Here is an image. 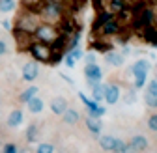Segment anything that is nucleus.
I'll return each instance as SVG.
<instances>
[{
	"mask_svg": "<svg viewBox=\"0 0 157 153\" xmlns=\"http://www.w3.org/2000/svg\"><path fill=\"white\" fill-rule=\"evenodd\" d=\"M34 34H36L37 39L43 41V43H51V41L56 39V30L51 24H37L36 30H34Z\"/></svg>",
	"mask_w": 157,
	"mask_h": 153,
	"instance_id": "obj_1",
	"label": "nucleus"
},
{
	"mask_svg": "<svg viewBox=\"0 0 157 153\" xmlns=\"http://www.w3.org/2000/svg\"><path fill=\"white\" fill-rule=\"evenodd\" d=\"M84 75H86V79H88V84H90V86H94L95 82H99V80H101V76H103L101 67L97 65V64H86V67H84Z\"/></svg>",
	"mask_w": 157,
	"mask_h": 153,
	"instance_id": "obj_2",
	"label": "nucleus"
},
{
	"mask_svg": "<svg viewBox=\"0 0 157 153\" xmlns=\"http://www.w3.org/2000/svg\"><path fill=\"white\" fill-rule=\"evenodd\" d=\"M17 26L21 28V32L30 34V32H34V30H36L37 21H36V17H34V15H21V17L17 19Z\"/></svg>",
	"mask_w": 157,
	"mask_h": 153,
	"instance_id": "obj_3",
	"label": "nucleus"
},
{
	"mask_svg": "<svg viewBox=\"0 0 157 153\" xmlns=\"http://www.w3.org/2000/svg\"><path fill=\"white\" fill-rule=\"evenodd\" d=\"M62 15V6L54 2V0H49V2L43 6V17L45 19H58Z\"/></svg>",
	"mask_w": 157,
	"mask_h": 153,
	"instance_id": "obj_4",
	"label": "nucleus"
},
{
	"mask_svg": "<svg viewBox=\"0 0 157 153\" xmlns=\"http://www.w3.org/2000/svg\"><path fill=\"white\" fill-rule=\"evenodd\" d=\"M103 99H105L109 105H114L118 99H120V88H118L116 84L103 86Z\"/></svg>",
	"mask_w": 157,
	"mask_h": 153,
	"instance_id": "obj_5",
	"label": "nucleus"
},
{
	"mask_svg": "<svg viewBox=\"0 0 157 153\" xmlns=\"http://www.w3.org/2000/svg\"><path fill=\"white\" fill-rule=\"evenodd\" d=\"M30 52L36 56V60H39V62H47L49 56H51V49H49L47 45H43V43H36V45H32Z\"/></svg>",
	"mask_w": 157,
	"mask_h": 153,
	"instance_id": "obj_6",
	"label": "nucleus"
},
{
	"mask_svg": "<svg viewBox=\"0 0 157 153\" xmlns=\"http://www.w3.org/2000/svg\"><path fill=\"white\" fill-rule=\"evenodd\" d=\"M37 75H39V67H37L36 62H26V64L23 65V79H25L26 82L36 80Z\"/></svg>",
	"mask_w": 157,
	"mask_h": 153,
	"instance_id": "obj_7",
	"label": "nucleus"
},
{
	"mask_svg": "<svg viewBox=\"0 0 157 153\" xmlns=\"http://www.w3.org/2000/svg\"><path fill=\"white\" fill-rule=\"evenodd\" d=\"M66 108H67V101H66L64 97H54V99L51 101V110H52V114L62 116V114L66 112Z\"/></svg>",
	"mask_w": 157,
	"mask_h": 153,
	"instance_id": "obj_8",
	"label": "nucleus"
},
{
	"mask_svg": "<svg viewBox=\"0 0 157 153\" xmlns=\"http://www.w3.org/2000/svg\"><path fill=\"white\" fill-rule=\"evenodd\" d=\"M105 62L114 65V67H120V65H124V54L116 52V50H110V52L105 54Z\"/></svg>",
	"mask_w": 157,
	"mask_h": 153,
	"instance_id": "obj_9",
	"label": "nucleus"
},
{
	"mask_svg": "<svg viewBox=\"0 0 157 153\" xmlns=\"http://www.w3.org/2000/svg\"><path fill=\"white\" fill-rule=\"evenodd\" d=\"M133 147H135V151L136 153H140V151H144L146 147H148V138L146 136H142V135H136V136H133L131 138V142H129Z\"/></svg>",
	"mask_w": 157,
	"mask_h": 153,
	"instance_id": "obj_10",
	"label": "nucleus"
},
{
	"mask_svg": "<svg viewBox=\"0 0 157 153\" xmlns=\"http://www.w3.org/2000/svg\"><path fill=\"white\" fill-rule=\"evenodd\" d=\"M25 116H23V110H11L10 116H8V125L10 127H19L23 123Z\"/></svg>",
	"mask_w": 157,
	"mask_h": 153,
	"instance_id": "obj_11",
	"label": "nucleus"
},
{
	"mask_svg": "<svg viewBox=\"0 0 157 153\" xmlns=\"http://www.w3.org/2000/svg\"><path fill=\"white\" fill-rule=\"evenodd\" d=\"M62 116H64V121L67 125H75L78 120H81V114H78L77 110H73V108H66V112L62 114Z\"/></svg>",
	"mask_w": 157,
	"mask_h": 153,
	"instance_id": "obj_12",
	"label": "nucleus"
},
{
	"mask_svg": "<svg viewBox=\"0 0 157 153\" xmlns=\"http://www.w3.org/2000/svg\"><path fill=\"white\" fill-rule=\"evenodd\" d=\"M26 105H28V110H30L32 114H39V112L43 110V101L39 99L37 95H34L30 101H26Z\"/></svg>",
	"mask_w": 157,
	"mask_h": 153,
	"instance_id": "obj_13",
	"label": "nucleus"
},
{
	"mask_svg": "<svg viewBox=\"0 0 157 153\" xmlns=\"http://www.w3.org/2000/svg\"><path fill=\"white\" fill-rule=\"evenodd\" d=\"M116 140L118 138H114V136H101L99 138V146L105 149V151H114V146H116Z\"/></svg>",
	"mask_w": 157,
	"mask_h": 153,
	"instance_id": "obj_14",
	"label": "nucleus"
},
{
	"mask_svg": "<svg viewBox=\"0 0 157 153\" xmlns=\"http://www.w3.org/2000/svg\"><path fill=\"white\" fill-rule=\"evenodd\" d=\"M86 127L90 129V132H94V135H99L101 132V121L97 118H86Z\"/></svg>",
	"mask_w": 157,
	"mask_h": 153,
	"instance_id": "obj_15",
	"label": "nucleus"
},
{
	"mask_svg": "<svg viewBox=\"0 0 157 153\" xmlns=\"http://www.w3.org/2000/svg\"><path fill=\"white\" fill-rule=\"evenodd\" d=\"M34 95H37V88L36 86H30V88H26L21 95H19V101L21 103H26V101H30Z\"/></svg>",
	"mask_w": 157,
	"mask_h": 153,
	"instance_id": "obj_16",
	"label": "nucleus"
},
{
	"mask_svg": "<svg viewBox=\"0 0 157 153\" xmlns=\"http://www.w3.org/2000/svg\"><path fill=\"white\" fill-rule=\"evenodd\" d=\"M148 69H150V64H148V60H139L135 65H133V75H139V73H148Z\"/></svg>",
	"mask_w": 157,
	"mask_h": 153,
	"instance_id": "obj_17",
	"label": "nucleus"
},
{
	"mask_svg": "<svg viewBox=\"0 0 157 153\" xmlns=\"http://www.w3.org/2000/svg\"><path fill=\"white\" fill-rule=\"evenodd\" d=\"M15 8V0H0V13H11Z\"/></svg>",
	"mask_w": 157,
	"mask_h": 153,
	"instance_id": "obj_18",
	"label": "nucleus"
},
{
	"mask_svg": "<svg viewBox=\"0 0 157 153\" xmlns=\"http://www.w3.org/2000/svg\"><path fill=\"white\" fill-rule=\"evenodd\" d=\"M92 97H94L95 103L103 101V86H101L99 82H95V84L92 86Z\"/></svg>",
	"mask_w": 157,
	"mask_h": 153,
	"instance_id": "obj_19",
	"label": "nucleus"
},
{
	"mask_svg": "<svg viewBox=\"0 0 157 153\" xmlns=\"http://www.w3.org/2000/svg\"><path fill=\"white\" fill-rule=\"evenodd\" d=\"M103 32H105V34H116V32H118V24H116L114 19H107V23H105V26H103Z\"/></svg>",
	"mask_w": 157,
	"mask_h": 153,
	"instance_id": "obj_20",
	"label": "nucleus"
},
{
	"mask_svg": "<svg viewBox=\"0 0 157 153\" xmlns=\"http://www.w3.org/2000/svg\"><path fill=\"white\" fill-rule=\"evenodd\" d=\"M144 103L150 106V108H157V95H153V93H146L144 95Z\"/></svg>",
	"mask_w": 157,
	"mask_h": 153,
	"instance_id": "obj_21",
	"label": "nucleus"
},
{
	"mask_svg": "<svg viewBox=\"0 0 157 153\" xmlns=\"http://www.w3.org/2000/svg\"><path fill=\"white\" fill-rule=\"evenodd\" d=\"M146 75L148 73H139V75H135V88H142L146 84Z\"/></svg>",
	"mask_w": 157,
	"mask_h": 153,
	"instance_id": "obj_22",
	"label": "nucleus"
},
{
	"mask_svg": "<svg viewBox=\"0 0 157 153\" xmlns=\"http://www.w3.org/2000/svg\"><path fill=\"white\" fill-rule=\"evenodd\" d=\"M36 136H37V127H36V125H30V127L26 129V140H28V142H34Z\"/></svg>",
	"mask_w": 157,
	"mask_h": 153,
	"instance_id": "obj_23",
	"label": "nucleus"
},
{
	"mask_svg": "<svg viewBox=\"0 0 157 153\" xmlns=\"http://www.w3.org/2000/svg\"><path fill=\"white\" fill-rule=\"evenodd\" d=\"M52 151H54L52 144H39L36 149V153H52Z\"/></svg>",
	"mask_w": 157,
	"mask_h": 153,
	"instance_id": "obj_24",
	"label": "nucleus"
},
{
	"mask_svg": "<svg viewBox=\"0 0 157 153\" xmlns=\"http://www.w3.org/2000/svg\"><path fill=\"white\" fill-rule=\"evenodd\" d=\"M90 114H92V118H101L103 114H105V108L103 106H94V108H90Z\"/></svg>",
	"mask_w": 157,
	"mask_h": 153,
	"instance_id": "obj_25",
	"label": "nucleus"
},
{
	"mask_svg": "<svg viewBox=\"0 0 157 153\" xmlns=\"http://www.w3.org/2000/svg\"><path fill=\"white\" fill-rule=\"evenodd\" d=\"M148 127H150V131H157V114H151V116L148 118Z\"/></svg>",
	"mask_w": 157,
	"mask_h": 153,
	"instance_id": "obj_26",
	"label": "nucleus"
},
{
	"mask_svg": "<svg viewBox=\"0 0 157 153\" xmlns=\"http://www.w3.org/2000/svg\"><path fill=\"white\" fill-rule=\"evenodd\" d=\"M69 56H71V58H73V60L77 62V60H81V58H82V50L75 47V49H71V52H69Z\"/></svg>",
	"mask_w": 157,
	"mask_h": 153,
	"instance_id": "obj_27",
	"label": "nucleus"
},
{
	"mask_svg": "<svg viewBox=\"0 0 157 153\" xmlns=\"http://www.w3.org/2000/svg\"><path fill=\"white\" fill-rule=\"evenodd\" d=\"M122 8H124L122 0H110V9L112 11H118V9H122Z\"/></svg>",
	"mask_w": 157,
	"mask_h": 153,
	"instance_id": "obj_28",
	"label": "nucleus"
},
{
	"mask_svg": "<svg viewBox=\"0 0 157 153\" xmlns=\"http://www.w3.org/2000/svg\"><path fill=\"white\" fill-rule=\"evenodd\" d=\"M148 91L153 93V95H157V79H151V80H150V84H148Z\"/></svg>",
	"mask_w": 157,
	"mask_h": 153,
	"instance_id": "obj_29",
	"label": "nucleus"
},
{
	"mask_svg": "<svg viewBox=\"0 0 157 153\" xmlns=\"http://www.w3.org/2000/svg\"><path fill=\"white\" fill-rule=\"evenodd\" d=\"M124 146H125V142H124V140H116V146H114V153H120Z\"/></svg>",
	"mask_w": 157,
	"mask_h": 153,
	"instance_id": "obj_30",
	"label": "nucleus"
},
{
	"mask_svg": "<svg viewBox=\"0 0 157 153\" xmlns=\"http://www.w3.org/2000/svg\"><path fill=\"white\" fill-rule=\"evenodd\" d=\"M120 153H136V151H135V147H133L131 144H125V146L122 147V151H120Z\"/></svg>",
	"mask_w": 157,
	"mask_h": 153,
	"instance_id": "obj_31",
	"label": "nucleus"
},
{
	"mask_svg": "<svg viewBox=\"0 0 157 153\" xmlns=\"http://www.w3.org/2000/svg\"><path fill=\"white\" fill-rule=\"evenodd\" d=\"M6 52H8V45H6V41L0 39V56H4Z\"/></svg>",
	"mask_w": 157,
	"mask_h": 153,
	"instance_id": "obj_32",
	"label": "nucleus"
},
{
	"mask_svg": "<svg viewBox=\"0 0 157 153\" xmlns=\"http://www.w3.org/2000/svg\"><path fill=\"white\" fill-rule=\"evenodd\" d=\"M4 153H17V149H15L13 144H8V146L4 147Z\"/></svg>",
	"mask_w": 157,
	"mask_h": 153,
	"instance_id": "obj_33",
	"label": "nucleus"
},
{
	"mask_svg": "<svg viewBox=\"0 0 157 153\" xmlns=\"http://www.w3.org/2000/svg\"><path fill=\"white\" fill-rule=\"evenodd\" d=\"M66 64H67V67H75V60L71 58L69 54H66Z\"/></svg>",
	"mask_w": 157,
	"mask_h": 153,
	"instance_id": "obj_34",
	"label": "nucleus"
},
{
	"mask_svg": "<svg viewBox=\"0 0 157 153\" xmlns=\"http://www.w3.org/2000/svg\"><path fill=\"white\" fill-rule=\"evenodd\" d=\"M133 101H135V93L129 91V93H127V103H133Z\"/></svg>",
	"mask_w": 157,
	"mask_h": 153,
	"instance_id": "obj_35",
	"label": "nucleus"
},
{
	"mask_svg": "<svg viewBox=\"0 0 157 153\" xmlns=\"http://www.w3.org/2000/svg\"><path fill=\"white\" fill-rule=\"evenodd\" d=\"M94 60H95V56H94V54H88V58H86V62H88V64H94Z\"/></svg>",
	"mask_w": 157,
	"mask_h": 153,
	"instance_id": "obj_36",
	"label": "nucleus"
},
{
	"mask_svg": "<svg viewBox=\"0 0 157 153\" xmlns=\"http://www.w3.org/2000/svg\"><path fill=\"white\" fill-rule=\"evenodd\" d=\"M2 26H4V28H8V30L11 28V24H10V21H2Z\"/></svg>",
	"mask_w": 157,
	"mask_h": 153,
	"instance_id": "obj_37",
	"label": "nucleus"
}]
</instances>
